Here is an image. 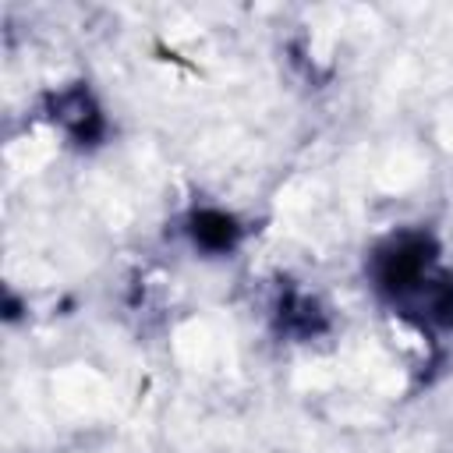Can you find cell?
Masks as SVG:
<instances>
[{"label":"cell","mask_w":453,"mask_h":453,"mask_svg":"<svg viewBox=\"0 0 453 453\" xmlns=\"http://www.w3.org/2000/svg\"><path fill=\"white\" fill-rule=\"evenodd\" d=\"M184 234L195 248L209 251V255H230L241 237H244V226L234 212L226 209H216V205H198L188 212L184 219Z\"/></svg>","instance_id":"cell-4"},{"label":"cell","mask_w":453,"mask_h":453,"mask_svg":"<svg viewBox=\"0 0 453 453\" xmlns=\"http://www.w3.org/2000/svg\"><path fill=\"white\" fill-rule=\"evenodd\" d=\"M269 315H273L276 333L280 336H294V340H311V336H319V333L329 329L326 308L308 290H301L294 283L276 287L273 304H269Z\"/></svg>","instance_id":"cell-3"},{"label":"cell","mask_w":453,"mask_h":453,"mask_svg":"<svg viewBox=\"0 0 453 453\" xmlns=\"http://www.w3.org/2000/svg\"><path fill=\"white\" fill-rule=\"evenodd\" d=\"M46 117L78 145H99L106 134V117L85 85L53 92L46 103Z\"/></svg>","instance_id":"cell-2"},{"label":"cell","mask_w":453,"mask_h":453,"mask_svg":"<svg viewBox=\"0 0 453 453\" xmlns=\"http://www.w3.org/2000/svg\"><path fill=\"white\" fill-rule=\"evenodd\" d=\"M375 294L418 326L453 329V273L439 262V244L425 230H396L368 255Z\"/></svg>","instance_id":"cell-1"}]
</instances>
